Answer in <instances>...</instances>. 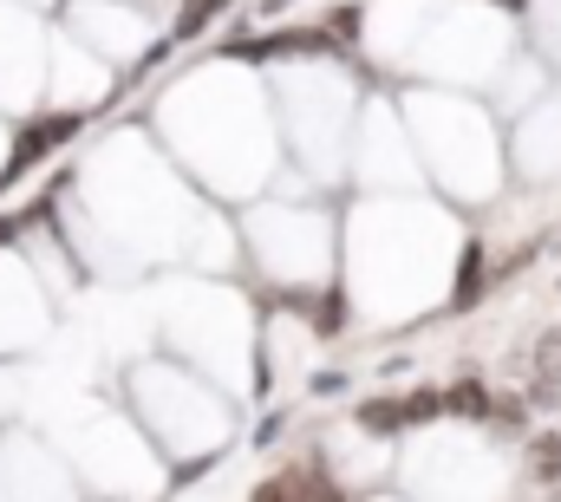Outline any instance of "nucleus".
I'll return each instance as SVG.
<instances>
[{
  "instance_id": "nucleus-8",
  "label": "nucleus",
  "mask_w": 561,
  "mask_h": 502,
  "mask_svg": "<svg viewBox=\"0 0 561 502\" xmlns=\"http://www.w3.org/2000/svg\"><path fill=\"white\" fill-rule=\"evenodd\" d=\"M496 7H523V0H496Z\"/></svg>"
},
{
  "instance_id": "nucleus-1",
  "label": "nucleus",
  "mask_w": 561,
  "mask_h": 502,
  "mask_svg": "<svg viewBox=\"0 0 561 502\" xmlns=\"http://www.w3.org/2000/svg\"><path fill=\"white\" fill-rule=\"evenodd\" d=\"M72 137V118H53V125H33L26 137H20V157H13V170H26V163H39L53 144H66Z\"/></svg>"
},
{
  "instance_id": "nucleus-4",
  "label": "nucleus",
  "mask_w": 561,
  "mask_h": 502,
  "mask_svg": "<svg viewBox=\"0 0 561 502\" xmlns=\"http://www.w3.org/2000/svg\"><path fill=\"white\" fill-rule=\"evenodd\" d=\"M280 497H333L320 477H280V483H268L262 490V502H280Z\"/></svg>"
},
{
  "instance_id": "nucleus-5",
  "label": "nucleus",
  "mask_w": 561,
  "mask_h": 502,
  "mask_svg": "<svg viewBox=\"0 0 561 502\" xmlns=\"http://www.w3.org/2000/svg\"><path fill=\"white\" fill-rule=\"evenodd\" d=\"M529 470H536L542 483H556V477H561V437H536V450H529Z\"/></svg>"
},
{
  "instance_id": "nucleus-2",
  "label": "nucleus",
  "mask_w": 561,
  "mask_h": 502,
  "mask_svg": "<svg viewBox=\"0 0 561 502\" xmlns=\"http://www.w3.org/2000/svg\"><path fill=\"white\" fill-rule=\"evenodd\" d=\"M444 411H450V418H490L496 404H490L483 385H457V391H444Z\"/></svg>"
},
{
  "instance_id": "nucleus-7",
  "label": "nucleus",
  "mask_w": 561,
  "mask_h": 502,
  "mask_svg": "<svg viewBox=\"0 0 561 502\" xmlns=\"http://www.w3.org/2000/svg\"><path fill=\"white\" fill-rule=\"evenodd\" d=\"M216 13H222V0H190V7H183V33H196V26L216 20Z\"/></svg>"
},
{
  "instance_id": "nucleus-3",
  "label": "nucleus",
  "mask_w": 561,
  "mask_h": 502,
  "mask_svg": "<svg viewBox=\"0 0 561 502\" xmlns=\"http://www.w3.org/2000/svg\"><path fill=\"white\" fill-rule=\"evenodd\" d=\"M399 418H405V424H431V418H444V391H412V398L399 404Z\"/></svg>"
},
{
  "instance_id": "nucleus-6",
  "label": "nucleus",
  "mask_w": 561,
  "mask_h": 502,
  "mask_svg": "<svg viewBox=\"0 0 561 502\" xmlns=\"http://www.w3.org/2000/svg\"><path fill=\"white\" fill-rule=\"evenodd\" d=\"M359 424H366V431H399L405 418H399V404H386V398H379V404H366V411H359Z\"/></svg>"
}]
</instances>
